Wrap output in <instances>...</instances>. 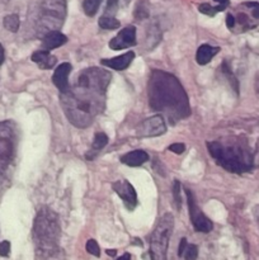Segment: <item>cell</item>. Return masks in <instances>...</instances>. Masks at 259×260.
I'll return each mask as SVG.
<instances>
[{
	"instance_id": "cell-20",
	"label": "cell",
	"mask_w": 259,
	"mask_h": 260,
	"mask_svg": "<svg viewBox=\"0 0 259 260\" xmlns=\"http://www.w3.org/2000/svg\"><path fill=\"white\" fill-rule=\"evenodd\" d=\"M98 24H99V27L103 28V29L113 30V29H117V28H119L121 23H119V20H117L114 17L103 14L101 18H99Z\"/></svg>"
},
{
	"instance_id": "cell-29",
	"label": "cell",
	"mask_w": 259,
	"mask_h": 260,
	"mask_svg": "<svg viewBox=\"0 0 259 260\" xmlns=\"http://www.w3.org/2000/svg\"><path fill=\"white\" fill-rule=\"evenodd\" d=\"M10 254V243L9 241H2L0 243V256H9Z\"/></svg>"
},
{
	"instance_id": "cell-36",
	"label": "cell",
	"mask_w": 259,
	"mask_h": 260,
	"mask_svg": "<svg viewBox=\"0 0 259 260\" xmlns=\"http://www.w3.org/2000/svg\"><path fill=\"white\" fill-rule=\"evenodd\" d=\"M116 260H131V255L126 253V254H123L122 256H119V258L116 259Z\"/></svg>"
},
{
	"instance_id": "cell-21",
	"label": "cell",
	"mask_w": 259,
	"mask_h": 260,
	"mask_svg": "<svg viewBox=\"0 0 259 260\" xmlns=\"http://www.w3.org/2000/svg\"><path fill=\"white\" fill-rule=\"evenodd\" d=\"M101 3L102 0H84L83 8L85 14L89 17H94L98 12L99 7H101Z\"/></svg>"
},
{
	"instance_id": "cell-13",
	"label": "cell",
	"mask_w": 259,
	"mask_h": 260,
	"mask_svg": "<svg viewBox=\"0 0 259 260\" xmlns=\"http://www.w3.org/2000/svg\"><path fill=\"white\" fill-rule=\"evenodd\" d=\"M71 71V65L69 62H62L56 68L55 73L52 75V81L56 88L60 90V93H66L69 90V74Z\"/></svg>"
},
{
	"instance_id": "cell-12",
	"label": "cell",
	"mask_w": 259,
	"mask_h": 260,
	"mask_svg": "<svg viewBox=\"0 0 259 260\" xmlns=\"http://www.w3.org/2000/svg\"><path fill=\"white\" fill-rule=\"evenodd\" d=\"M113 190L119 196L123 205L128 211H134L137 206V194L132 184H130L127 180H117L113 183Z\"/></svg>"
},
{
	"instance_id": "cell-24",
	"label": "cell",
	"mask_w": 259,
	"mask_h": 260,
	"mask_svg": "<svg viewBox=\"0 0 259 260\" xmlns=\"http://www.w3.org/2000/svg\"><path fill=\"white\" fill-rule=\"evenodd\" d=\"M221 69H222V73L225 74L226 78H228L229 81H230V84H231V86H233L234 90H235L236 93H239V83H238V80H236L235 76L233 75V73H231V71L229 70V68H228V66H226L225 62H223V65L221 66Z\"/></svg>"
},
{
	"instance_id": "cell-23",
	"label": "cell",
	"mask_w": 259,
	"mask_h": 260,
	"mask_svg": "<svg viewBox=\"0 0 259 260\" xmlns=\"http://www.w3.org/2000/svg\"><path fill=\"white\" fill-rule=\"evenodd\" d=\"M180 190H182V185L178 180H174V184H173V197H174V203L177 206L178 210H180L182 207V197H180Z\"/></svg>"
},
{
	"instance_id": "cell-37",
	"label": "cell",
	"mask_w": 259,
	"mask_h": 260,
	"mask_svg": "<svg viewBox=\"0 0 259 260\" xmlns=\"http://www.w3.org/2000/svg\"><path fill=\"white\" fill-rule=\"evenodd\" d=\"M106 253H107V255H109V256H116L117 251L116 250H109V249H108V250H107Z\"/></svg>"
},
{
	"instance_id": "cell-31",
	"label": "cell",
	"mask_w": 259,
	"mask_h": 260,
	"mask_svg": "<svg viewBox=\"0 0 259 260\" xmlns=\"http://www.w3.org/2000/svg\"><path fill=\"white\" fill-rule=\"evenodd\" d=\"M213 2L217 3V5H216V10L218 12H222V10H225L226 8L229 7V4H230V0H213Z\"/></svg>"
},
{
	"instance_id": "cell-22",
	"label": "cell",
	"mask_w": 259,
	"mask_h": 260,
	"mask_svg": "<svg viewBox=\"0 0 259 260\" xmlns=\"http://www.w3.org/2000/svg\"><path fill=\"white\" fill-rule=\"evenodd\" d=\"M4 27L10 32H18L19 29V17L17 14H9L4 18Z\"/></svg>"
},
{
	"instance_id": "cell-38",
	"label": "cell",
	"mask_w": 259,
	"mask_h": 260,
	"mask_svg": "<svg viewBox=\"0 0 259 260\" xmlns=\"http://www.w3.org/2000/svg\"><path fill=\"white\" fill-rule=\"evenodd\" d=\"M255 90L259 93V75L256 76V79H255Z\"/></svg>"
},
{
	"instance_id": "cell-10",
	"label": "cell",
	"mask_w": 259,
	"mask_h": 260,
	"mask_svg": "<svg viewBox=\"0 0 259 260\" xmlns=\"http://www.w3.org/2000/svg\"><path fill=\"white\" fill-rule=\"evenodd\" d=\"M165 132H167V124L160 114L146 118L137 127L139 137H157L164 135Z\"/></svg>"
},
{
	"instance_id": "cell-18",
	"label": "cell",
	"mask_w": 259,
	"mask_h": 260,
	"mask_svg": "<svg viewBox=\"0 0 259 260\" xmlns=\"http://www.w3.org/2000/svg\"><path fill=\"white\" fill-rule=\"evenodd\" d=\"M220 52V47H213L210 45H201L198 47L197 53H196V58L200 65H206L210 62L217 53Z\"/></svg>"
},
{
	"instance_id": "cell-4",
	"label": "cell",
	"mask_w": 259,
	"mask_h": 260,
	"mask_svg": "<svg viewBox=\"0 0 259 260\" xmlns=\"http://www.w3.org/2000/svg\"><path fill=\"white\" fill-rule=\"evenodd\" d=\"M60 234L58 216L51 208H41L33 223V241L38 255L50 258L57 253Z\"/></svg>"
},
{
	"instance_id": "cell-14",
	"label": "cell",
	"mask_w": 259,
	"mask_h": 260,
	"mask_svg": "<svg viewBox=\"0 0 259 260\" xmlns=\"http://www.w3.org/2000/svg\"><path fill=\"white\" fill-rule=\"evenodd\" d=\"M135 58V52L134 51H128V52L123 53L121 56H117V57L113 58H103L101 61L102 65L107 66L109 69H113V70L117 71H122V70H126L131 62L134 61Z\"/></svg>"
},
{
	"instance_id": "cell-6",
	"label": "cell",
	"mask_w": 259,
	"mask_h": 260,
	"mask_svg": "<svg viewBox=\"0 0 259 260\" xmlns=\"http://www.w3.org/2000/svg\"><path fill=\"white\" fill-rule=\"evenodd\" d=\"M66 2L65 0H42L38 17V35L57 30L65 22Z\"/></svg>"
},
{
	"instance_id": "cell-30",
	"label": "cell",
	"mask_w": 259,
	"mask_h": 260,
	"mask_svg": "<svg viewBox=\"0 0 259 260\" xmlns=\"http://www.w3.org/2000/svg\"><path fill=\"white\" fill-rule=\"evenodd\" d=\"M169 150L172 152H174V154H183L185 150V145L184 144H179V142H177V144H173L169 146Z\"/></svg>"
},
{
	"instance_id": "cell-19",
	"label": "cell",
	"mask_w": 259,
	"mask_h": 260,
	"mask_svg": "<svg viewBox=\"0 0 259 260\" xmlns=\"http://www.w3.org/2000/svg\"><path fill=\"white\" fill-rule=\"evenodd\" d=\"M107 144H108V137H107V135L103 134V132H98V134L95 135V137H94L90 150L86 152L85 159L86 160L95 159L96 155L101 152V150L103 149Z\"/></svg>"
},
{
	"instance_id": "cell-1",
	"label": "cell",
	"mask_w": 259,
	"mask_h": 260,
	"mask_svg": "<svg viewBox=\"0 0 259 260\" xmlns=\"http://www.w3.org/2000/svg\"><path fill=\"white\" fill-rule=\"evenodd\" d=\"M111 78L104 69L88 68L76 76L74 85L66 93H61V107L74 126L85 128L104 111Z\"/></svg>"
},
{
	"instance_id": "cell-11",
	"label": "cell",
	"mask_w": 259,
	"mask_h": 260,
	"mask_svg": "<svg viewBox=\"0 0 259 260\" xmlns=\"http://www.w3.org/2000/svg\"><path fill=\"white\" fill-rule=\"evenodd\" d=\"M135 45H136V27L135 25H127V27H124L108 43L109 48H112L114 51L132 47Z\"/></svg>"
},
{
	"instance_id": "cell-5",
	"label": "cell",
	"mask_w": 259,
	"mask_h": 260,
	"mask_svg": "<svg viewBox=\"0 0 259 260\" xmlns=\"http://www.w3.org/2000/svg\"><path fill=\"white\" fill-rule=\"evenodd\" d=\"M17 149V134L10 121L0 123V187L8 179L10 167L14 161Z\"/></svg>"
},
{
	"instance_id": "cell-17",
	"label": "cell",
	"mask_w": 259,
	"mask_h": 260,
	"mask_svg": "<svg viewBox=\"0 0 259 260\" xmlns=\"http://www.w3.org/2000/svg\"><path fill=\"white\" fill-rule=\"evenodd\" d=\"M149 160V155L144 150H135L121 157V161L128 167H140Z\"/></svg>"
},
{
	"instance_id": "cell-25",
	"label": "cell",
	"mask_w": 259,
	"mask_h": 260,
	"mask_svg": "<svg viewBox=\"0 0 259 260\" xmlns=\"http://www.w3.org/2000/svg\"><path fill=\"white\" fill-rule=\"evenodd\" d=\"M183 256H184L185 260H196L198 256V248L196 245H193V244H188Z\"/></svg>"
},
{
	"instance_id": "cell-3",
	"label": "cell",
	"mask_w": 259,
	"mask_h": 260,
	"mask_svg": "<svg viewBox=\"0 0 259 260\" xmlns=\"http://www.w3.org/2000/svg\"><path fill=\"white\" fill-rule=\"evenodd\" d=\"M208 152L220 167L230 173L243 174L254 167V156L248 141L240 137L207 142Z\"/></svg>"
},
{
	"instance_id": "cell-9",
	"label": "cell",
	"mask_w": 259,
	"mask_h": 260,
	"mask_svg": "<svg viewBox=\"0 0 259 260\" xmlns=\"http://www.w3.org/2000/svg\"><path fill=\"white\" fill-rule=\"evenodd\" d=\"M185 196H187L188 208H189V218L190 221H192V225L193 228H195V230L197 231V233H210L213 228L212 221L198 208L192 190L185 188Z\"/></svg>"
},
{
	"instance_id": "cell-32",
	"label": "cell",
	"mask_w": 259,
	"mask_h": 260,
	"mask_svg": "<svg viewBox=\"0 0 259 260\" xmlns=\"http://www.w3.org/2000/svg\"><path fill=\"white\" fill-rule=\"evenodd\" d=\"M226 25H228L229 29H234V25H235V18H234L233 13H229L226 15Z\"/></svg>"
},
{
	"instance_id": "cell-7",
	"label": "cell",
	"mask_w": 259,
	"mask_h": 260,
	"mask_svg": "<svg viewBox=\"0 0 259 260\" xmlns=\"http://www.w3.org/2000/svg\"><path fill=\"white\" fill-rule=\"evenodd\" d=\"M173 228H174V217L170 213H165L156 223L149 238L151 260H167L168 245H169Z\"/></svg>"
},
{
	"instance_id": "cell-15",
	"label": "cell",
	"mask_w": 259,
	"mask_h": 260,
	"mask_svg": "<svg viewBox=\"0 0 259 260\" xmlns=\"http://www.w3.org/2000/svg\"><path fill=\"white\" fill-rule=\"evenodd\" d=\"M68 42V38L65 35H62L58 30H51V32L46 33L42 38V50L51 51L55 48L60 47V46L65 45Z\"/></svg>"
},
{
	"instance_id": "cell-34",
	"label": "cell",
	"mask_w": 259,
	"mask_h": 260,
	"mask_svg": "<svg viewBox=\"0 0 259 260\" xmlns=\"http://www.w3.org/2000/svg\"><path fill=\"white\" fill-rule=\"evenodd\" d=\"M4 62V48H3L2 43H0V65Z\"/></svg>"
},
{
	"instance_id": "cell-35",
	"label": "cell",
	"mask_w": 259,
	"mask_h": 260,
	"mask_svg": "<svg viewBox=\"0 0 259 260\" xmlns=\"http://www.w3.org/2000/svg\"><path fill=\"white\" fill-rule=\"evenodd\" d=\"M254 216H255L256 223H258V226H259V206H256L255 210H254Z\"/></svg>"
},
{
	"instance_id": "cell-8",
	"label": "cell",
	"mask_w": 259,
	"mask_h": 260,
	"mask_svg": "<svg viewBox=\"0 0 259 260\" xmlns=\"http://www.w3.org/2000/svg\"><path fill=\"white\" fill-rule=\"evenodd\" d=\"M235 18V25L238 27V32L253 29L259 24V3L245 2L239 5L236 9V14H233Z\"/></svg>"
},
{
	"instance_id": "cell-28",
	"label": "cell",
	"mask_w": 259,
	"mask_h": 260,
	"mask_svg": "<svg viewBox=\"0 0 259 260\" xmlns=\"http://www.w3.org/2000/svg\"><path fill=\"white\" fill-rule=\"evenodd\" d=\"M198 10H200L202 14L210 15V17H215L216 13H217L216 8L212 7V5L207 4V3H203V4H201L200 7H198Z\"/></svg>"
},
{
	"instance_id": "cell-26",
	"label": "cell",
	"mask_w": 259,
	"mask_h": 260,
	"mask_svg": "<svg viewBox=\"0 0 259 260\" xmlns=\"http://www.w3.org/2000/svg\"><path fill=\"white\" fill-rule=\"evenodd\" d=\"M86 251L89 254H91V255L98 256V258L101 256V249H99L98 243L95 240H93V239L88 240V243H86Z\"/></svg>"
},
{
	"instance_id": "cell-27",
	"label": "cell",
	"mask_w": 259,
	"mask_h": 260,
	"mask_svg": "<svg viewBox=\"0 0 259 260\" xmlns=\"http://www.w3.org/2000/svg\"><path fill=\"white\" fill-rule=\"evenodd\" d=\"M117 10H118V0H107V7L106 10H104V15L114 17Z\"/></svg>"
},
{
	"instance_id": "cell-2",
	"label": "cell",
	"mask_w": 259,
	"mask_h": 260,
	"mask_svg": "<svg viewBox=\"0 0 259 260\" xmlns=\"http://www.w3.org/2000/svg\"><path fill=\"white\" fill-rule=\"evenodd\" d=\"M147 96L152 111L161 112L173 122L187 118L190 114L189 99L184 88L174 75L167 71H151Z\"/></svg>"
},
{
	"instance_id": "cell-33",
	"label": "cell",
	"mask_w": 259,
	"mask_h": 260,
	"mask_svg": "<svg viewBox=\"0 0 259 260\" xmlns=\"http://www.w3.org/2000/svg\"><path fill=\"white\" fill-rule=\"evenodd\" d=\"M187 245H188L187 239L183 238L182 240H180V243H179V248H178V255L183 256V254H184V250H185V248H187Z\"/></svg>"
},
{
	"instance_id": "cell-16",
	"label": "cell",
	"mask_w": 259,
	"mask_h": 260,
	"mask_svg": "<svg viewBox=\"0 0 259 260\" xmlns=\"http://www.w3.org/2000/svg\"><path fill=\"white\" fill-rule=\"evenodd\" d=\"M32 61L38 65V68L42 69V70H48V69H52L53 66L57 63L55 56H52L50 53V51L46 50H38L36 52L32 53Z\"/></svg>"
}]
</instances>
